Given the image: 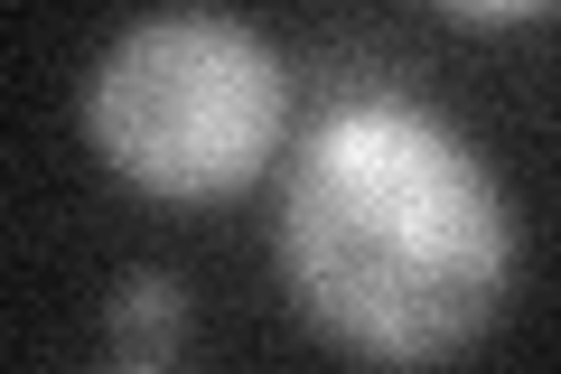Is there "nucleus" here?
I'll return each instance as SVG.
<instances>
[{
	"label": "nucleus",
	"instance_id": "obj_1",
	"mask_svg": "<svg viewBox=\"0 0 561 374\" xmlns=\"http://www.w3.org/2000/svg\"><path fill=\"white\" fill-rule=\"evenodd\" d=\"M280 272L337 347L431 365L515 299V216L486 159L421 103H346L280 197Z\"/></svg>",
	"mask_w": 561,
	"mask_h": 374
},
{
	"label": "nucleus",
	"instance_id": "obj_2",
	"mask_svg": "<svg viewBox=\"0 0 561 374\" xmlns=\"http://www.w3.org/2000/svg\"><path fill=\"white\" fill-rule=\"evenodd\" d=\"M290 76L243 20L169 10L113 38L84 84V132L150 197H225L280 150Z\"/></svg>",
	"mask_w": 561,
	"mask_h": 374
},
{
	"label": "nucleus",
	"instance_id": "obj_3",
	"mask_svg": "<svg viewBox=\"0 0 561 374\" xmlns=\"http://www.w3.org/2000/svg\"><path fill=\"white\" fill-rule=\"evenodd\" d=\"M103 337H113V355H131V365H160V355L179 347V281L140 272L131 291L113 299V318H103Z\"/></svg>",
	"mask_w": 561,
	"mask_h": 374
},
{
	"label": "nucleus",
	"instance_id": "obj_4",
	"mask_svg": "<svg viewBox=\"0 0 561 374\" xmlns=\"http://www.w3.org/2000/svg\"><path fill=\"white\" fill-rule=\"evenodd\" d=\"M449 20H524V10H542V0H440Z\"/></svg>",
	"mask_w": 561,
	"mask_h": 374
}]
</instances>
